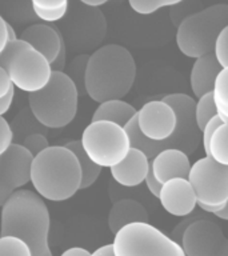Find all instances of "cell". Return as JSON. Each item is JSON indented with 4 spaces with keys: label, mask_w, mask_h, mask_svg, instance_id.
I'll return each mask as SVG.
<instances>
[{
    "label": "cell",
    "mask_w": 228,
    "mask_h": 256,
    "mask_svg": "<svg viewBox=\"0 0 228 256\" xmlns=\"http://www.w3.org/2000/svg\"><path fill=\"white\" fill-rule=\"evenodd\" d=\"M0 67L8 72L15 88L28 94L46 87L52 76L51 63L20 38L8 42L0 54Z\"/></svg>",
    "instance_id": "obj_7"
},
{
    "label": "cell",
    "mask_w": 228,
    "mask_h": 256,
    "mask_svg": "<svg viewBox=\"0 0 228 256\" xmlns=\"http://www.w3.org/2000/svg\"><path fill=\"white\" fill-rule=\"evenodd\" d=\"M80 143L88 158L102 168H112L119 164L131 150L126 128L106 120L88 124L82 134Z\"/></svg>",
    "instance_id": "obj_9"
},
{
    "label": "cell",
    "mask_w": 228,
    "mask_h": 256,
    "mask_svg": "<svg viewBox=\"0 0 228 256\" xmlns=\"http://www.w3.org/2000/svg\"><path fill=\"white\" fill-rule=\"evenodd\" d=\"M162 207L172 216H190L198 206L192 184L186 178H175L162 184L159 194Z\"/></svg>",
    "instance_id": "obj_13"
},
{
    "label": "cell",
    "mask_w": 228,
    "mask_h": 256,
    "mask_svg": "<svg viewBox=\"0 0 228 256\" xmlns=\"http://www.w3.org/2000/svg\"><path fill=\"white\" fill-rule=\"evenodd\" d=\"M14 144L12 127L3 116H0V156Z\"/></svg>",
    "instance_id": "obj_30"
},
{
    "label": "cell",
    "mask_w": 228,
    "mask_h": 256,
    "mask_svg": "<svg viewBox=\"0 0 228 256\" xmlns=\"http://www.w3.org/2000/svg\"><path fill=\"white\" fill-rule=\"evenodd\" d=\"M14 96H15V90L10 92L7 96H4L3 99H0V116L6 115L10 111L12 102H14Z\"/></svg>",
    "instance_id": "obj_38"
},
{
    "label": "cell",
    "mask_w": 228,
    "mask_h": 256,
    "mask_svg": "<svg viewBox=\"0 0 228 256\" xmlns=\"http://www.w3.org/2000/svg\"><path fill=\"white\" fill-rule=\"evenodd\" d=\"M32 116L46 128H64L74 122L79 104V90L71 76L52 71L48 84L28 96Z\"/></svg>",
    "instance_id": "obj_5"
},
{
    "label": "cell",
    "mask_w": 228,
    "mask_h": 256,
    "mask_svg": "<svg viewBox=\"0 0 228 256\" xmlns=\"http://www.w3.org/2000/svg\"><path fill=\"white\" fill-rule=\"evenodd\" d=\"M14 90H15V86L12 83L8 72L3 67H0V99H3L4 96H7Z\"/></svg>",
    "instance_id": "obj_33"
},
{
    "label": "cell",
    "mask_w": 228,
    "mask_h": 256,
    "mask_svg": "<svg viewBox=\"0 0 228 256\" xmlns=\"http://www.w3.org/2000/svg\"><path fill=\"white\" fill-rule=\"evenodd\" d=\"M32 10L40 20L47 22V23H54V22H59L66 16L68 11V6L56 8V10H40V8L36 7H32Z\"/></svg>",
    "instance_id": "obj_29"
},
{
    "label": "cell",
    "mask_w": 228,
    "mask_h": 256,
    "mask_svg": "<svg viewBox=\"0 0 228 256\" xmlns=\"http://www.w3.org/2000/svg\"><path fill=\"white\" fill-rule=\"evenodd\" d=\"M188 180L204 212L215 215L228 200V167L216 163L210 156L200 158L191 166Z\"/></svg>",
    "instance_id": "obj_10"
},
{
    "label": "cell",
    "mask_w": 228,
    "mask_h": 256,
    "mask_svg": "<svg viewBox=\"0 0 228 256\" xmlns=\"http://www.w3.org/2000/svg\"><path fill=\"white\" fill-rule=\"evenodd\" d=\"M0 256H34L30 246L16 236H0Z\"/></svg>",
    "instance_id": "obj_25"
},
{
    "label": "cell",
    "mask_w": 228,
    "mask_h": 256,
    "mask_svg": "<svg viewBox=\"0 0 228 256\" xmlns=\"http://www.w3.org/2000/svg\"><path fill=\"white\" fill-rule=\"evenodd\" d=\"M218 115L224 123H228V67L222 68L212 90Z\"/></svg>",
    "instance_id": "obj_23"
},
{
    "label": "cell",
    "mask_w": 228,
    "mask_h": 256,
    "mask_svg": "<svg viewBox=\"0 0 228 256\" xmlns=\"http://www.w3.org/2000/svg\"><path fill=\"white\" fill-rule=\"evenodd\" d=\"M91 256H115V252H114L112 243L106 244V246H102L100 248L95 250L94 252H91Z\"/></svg>",
    "instance_id": "obj_40"
},
{
    "label": "cell",
    "mask_w": 228,
    "mask_h": 256,
    "mask_svg": "<svg viewBox=\"0 0 228 256\" xmlns=\"http://www.w3.org/2000/svg\"><path fill=\"white\" fill-rule=\"evenodd\" d=\"M222 68L223 67L216 59L215 54H207L195 59L190 75L192 94L196 98H200L204 94L212 92L215 87L216 78L222 71Z\"/></svg>",
    "instance_id": "obj_18"
},
{
    "label": "cell",
    "mask_w": 228,
    "mask_h": 256,
    "mask_svg": "<svg viewBox=\"0 0 228 256\" xmlns=\"http://www.w3.org/2000/svg\"><path fill=\"white\" fill-rule=\"evenodd\" d=\"M146 184H147V188L150 190V192H151L152 195L155 196V198H159L162 183H160L159 180L156 179L155 176H154V174L151 172V170H150L147 178H146Z\"/></svg>",
    "instance_id": "obj_35"
},
{
    "label": "cell",
    "mask_w": 228,
    "mask_h": 256,
    "mask_svg": "<svg viewBox=\"0 0 228 256\" xmlns=\"http://www.w3.org/2000/svg\"><path fill=\"white\" fill-rule=\"evenodd\" d=\"M66 59H67V50H66V42H64L58 58L51 63L52 71H63L66 67Z\"/></svg>",
    "instance_id": "obj_36"
},
{
    "label": "cell",
    "mask_w": 228,
    "mask_h": 256,
    "mask_svg": "<svg viewBox=\"0 0 228 256\" xmlns=\"http://www.w3.org/2000/svg\"><path fill=\"white\" fill-rule=\"evenodd\" d=\"M214 256H228V239L227 238L224 239V242L222 243L220 248L218 250V252H216Z\"/></svg>",
    "instance_id": "obj_42"
},
{
    "label": "cell",
    "mask_w": 228,
    "mask_h": 256,
    "mask_svg": "<svg viewBox=\"0 0 228 256\" xmlns=\"http://www.w3.org/2000/svg\"><path fill=\"white\" fill-rule=\"evenodd\" d=\"M7 34H8V42H14V40L19 39V38L16 36L15 30L12 28V26L10 23H8V26H7Z\"/></svg>",
    "instance_id": "obj_44"
},
{
    "label": "cell",
    "mask_w": 228,
    "mask_h": 256,
    "mask_svg": "<svg viewBox=\"0 0 228 256\" xmlns=\"http://www.w3.org/2000/svg\"><path fill=\"white\" fill-rule=\"evenodd\" d=\"M183 0H128V3L136 14L139 15H151L160 8L174 7Z\"/></svg>",
    "instance_id": "obj_26"
},
{
    "label": "cell",
    "mask_w": 228,
    "mask_h": 256,
    "mask_svg": "<svg viewBox=\"0 0 228 256\" xmlns=\"http://www.w3.org/2000/svg\"><path fill=\"white\" fill-rule=\"evenodd\" d=\"M34 156L23 144L14 143L0 156V168L14 190H20L31 182V167Z\"/></svg>",
    "instance_id": "obj_14"
},
{
    "label": "cell",
    "mask_w": 228,
    "mask_h": 256,
    "mask_svg": "<svg viewBox=\"0 0 228 256\" xmlns=\"http://www.w3.org/2000/svg\"><path fill=\"white\" fill-rule=\"evenodd\" d=\"M31 183L43 199L50 202L71 199L82 186L79 160L66 146H50L34 158Z\"/></svg>",
    "instance_id": "obj_3"
},
{
    "label": "cell",
    "mask_w": 228,
    "mask_h": 256,
    "mask_svg": "<svg viewBox=\"0 0 228 256\" xmlns=\"http://www.w3.org/2000/svg\"><path fill=\"white\" fill-rule=\"evenodd\" d=\"M224 239L219 224L210 219H195L183 231L180 246L186 256H214Z\"/></svg>",
    "instance_id": "obj_12"
},
{
    "label": "cell",
    "mask_w": 228,
    "mask_h": 256,
    "mask_svg": "<svg viewBox=\"0 0 228 256\" xmlns=\"http://www.w3.org/2000/svg\"><path fill=\"white\" fill-rule=\"evenodd\" d=\"M15 192L16 190L12 188V186L8 183L7 179H6V176L3 175V172L0 170V207H3L4 203H6Z\"/></svg>",
    "instance_id": "obj_32"
},
{
    "label": "cell",
    "mask_w": 228,
    "mask_h": 256,
    "mask_svg": "<svg viewBox=\"0 0 228 256\" xmlns=\"http://www.w3.org/2000/svg\"><path fill=\"white\" fill-rule=\"evenodd\" d=\"M215 216L222 220H228V200H227V203L224 204V207L222 208L220 211L216 212Z\"/></svg>",
    "instance_id": "obj_43"
},
{
    "label": "cell",
    "mask_w": 228,
    "mask_h": 256,
    "mask_svg": "<svg viewBox=\"0 0 228 256\" xmlns=\"http://www.w3.org/2000/svg\"><path fill=\"white\" fill-rule=\"evenodd\" d=\"M8 22L3 19V16L0 15V54L6 50L8 44V34H7Z\"/></svg>",
    "instance_id": "obj_37"
},
{
    "label": "cell",
    "mask_w": 228,
    "mask_h": 256,
    "mask_svg": "<svg viewBox=\"0 0 228 256\" xmlns=\"http://www.w3.org/2000/svg\"><path fill=\"white\" fill-rule=\"evenodd\" d=\"M214 54L222 67H228V26L220 32Z\"/></svg>",
    "instance_id": "obj_28"
},
{
    "label": "cell",
    "mask_w": 228,
    "mask_h": 256,
    "mask_svg": "<svg viewBox=\"0 0 228 256\" xmlns=\"http://www.w3.org/2000/svg\"><path fill=\"white\" fill-rule=\"evenodd\" d=\"M228 26V4H214L182 20L176 44L187 58L198 59L214 54L220 32Z\"/></svg>",
    "instance_id": "obj_6"
},
{
    "label": "cell",
    "mask_w": 228,
    "mask_h": 256,
    "mask_svg": "<svg viewBox=\"0 0 228 256\" xmlns=\"http://www.w3.org/2000/svg\"><path fill=\"white\" fill-rule=\"evenodd\" d=\"M60 256H91V252L82 247L68 248Z\"/></svg>",
    "instance_id": "obj_39"
},
{
    "label": "cell",
    "mask_w": 228,
    "mask_h": 256,
    "mask_svg": "<svg viewBox=\"0 0 228 256\" xmlns=\"http://www.w3.org/2000/svg\"><path fill=\"white\" fill-rule=\"evenodd\" d=\"M136 123L142 135L162 143L174 135L178 126V116L174 107L166 100H151L138 110Z\"/></svg>",
    "instance_id": "obj_11"
},
{
    "label": "cell",
    "mask_w": 228,
    "mask_h": 256,
    "mask_svg": "<svg viewBox=\"0 0 228 256\" xmlns=\"http://www.w3.org/2000/svg\"><path fill=\"white\" fill-rule=\"evenodd\" d=\"M115 256H186L179 242L150 222H136L116 232L112 242Z\"/></svg>",
    "instance_id": "obj_8"
},
{
    "label": "cell",
    "mask_w": 228,
    "mask_h": 256,
    "mask_svg": "<svg viewBox=\"0 0 228 256\" xmlns=\"http://www.w3.org/2000/svg\"><path fill=\"white\" fill-rule=\"evenodd\" d=\"M163 100L171 104L178 116V126L174 135L162 143L147 139L139 131L136 116H134L124 127L130 136L131 147L143 151L150 159L166 148H178L187 155H191L202 143V131L196 124L195 118V99L187 94H170L164 96Z\"/></svg>",
    "instance_id": "obj_4"
},
{
    "label": "cell",
    "mask_w": 228,
    "mask_h": 256,
    "mask_svg": "<svg viewBox=\"0 0 228 256\" xmlns=\"http://www.w3.org/2000/svg\"><path fill=\"white\" fill-rule=\"evenodd\" d=\"M136 222H148V212L143 204L134 199H120L112 204L108 214V227L114 235L124 226Z\"/></svg>",
    "instance_id": "obj_19"
},
{
    "label": "cell",
    "mask_w": 228,
    "mask_h": 256,
    "mask_svg": "<svg viewBox=\"0 0 228 256\" xmlns=\"http://www.w3.org/2000/svg\"><path fill=\"white\" fill-rule=\"evenodd\" d=\"M136 114L138 110L132 104L124 102L123 99H112L99 104V107L96 108L92 115V122L106 120L126 127Z\"/></svg>",
    "instance_id": "obj_20"
},
{
    "label": "cell",
    "mask_w": 228,
    "mask_h": 256,
    "mask_svg": "<svg viewBox=\"0 0 228 256\" xmlns=\"http://www.w3.org/2000/svg\"><path fill=\"white\" fill-rule=\"evenodd\" d=\"M215 116H218V110H216L212 92L204 94L203 96L198 98L195 106V118L200 131H203L207 123H210Z\"/></svg>",
    "instance_id": "obj_24"
},
{
    "label": "cell",
    "mask_w": 228,
    "mask_h": 256,
    "mask_svg": "<svg viewBox=\"0 0 228 256\" xmlns=\"http://www.w3.org/2000/svg\"><path fill=\"white\" fill-rule=\"evenodd\" d=\"M51 218L36 192L18 190L2 207L0 236H16L30 246L34 256H54L50 247Z\"/></svg>",
    "instance_id": "obj_2"
},
{
    "label": "cell",
    "mask_w": 228,
    "mask_h": 256,
    "mask_svg": "<svg viewBox=\"0 0 228 256\" xmlns=\"http://www.w3.org/2000/svg\"><path fill=\"white\" fill-rule=\"evenodd\" d=\"M66 147L70 148L79 160L80 170H82V186H80V190H86V188H90L91 186H94L98 178L100 176V174H102L103 168L99 167L98 164L94 163L88 158V155L84 151L83 146L80 143V140H72V142L66 144Z\"/></svg>",
    "instance_id": "obj_21"
},
{
    "label": "cell",
    "mask_w": 228,
    "mask_h": 256,
    "mask_svg": "<svg viewBox=\"0 0 228 256\" xmlns=\"http://www.w3.org/2000/svg\"><path fill=\"white\" fill-rule=\"evenodd\" d=\"M208 156L216 163L228 167V123H222L216 128L210 142Z\"/></svg>",
    "instance_id": "obj_22"
},
{
    "label": "cell",
    "mask_w": 228,
    "mask_h": 256,
    "mask_svg": "<svg viewBox=\"0 0 228 256\" xmlns=\"http://www.w3.org/2000/svg\"><path fill=\"white\" fill-rule=\"evenodd\" d=\"M188 156L178 148H166L151 159V172L162 184L175 178L188 179L192 166Z\"/></svg>",
    "instance_id": "obj_16"
},
{
    "label": "cell",
    "mask_w": 228,
    "mask_h": 256,
    "mask_svg": "<svg viewBox=\"0 0 228 256\" xmlns=\"http://www.w3.org/2000/svg\"><path fill=\"white\" fill-rule=\"evenodd\" d=\"M23 146L27 148L28 151L31 152V155L35 158L36 155H39L40 152H43L44 150H47L50 147V142H48L47 136L44 134H39V132H35V134H31L28 135L23 142Z\"/></svg>",
    "instance_id": "obj_27"
},
{
    "label": "cell",
    "mask_w": 228,
    "mask_h": 256,
    "mask_svg": "<svg viewBox=\"0 0 228 256\" xmlns=\"http://www.w3.org/2000/svg\"><path fill=\"white\" fill-rule=\"evenodd\" d=\"M31 4L40 10H56L68 6V0H31Z\"/></svg>",
    "instance_id": "obj_34"
},
{
    "label": "cell",
    "mask_w": 228,
    "mask_h": 256,
    "mask_svg": "<svg viewBox=\"0 0 228 256\" xmlns=\"http://www.w3.org/2000/svg\"><path fill=\"white\" fill-rule=\"evenodd\" d=\"M20 39L40 52L50 63L58 58L64 43L62 32L51 24H32L22 32Z\"/></svg>",
    "instance_id": "obj_17"
},
{
    "label": "cell",
    "mask_w": 228,
    "mask_h": 256,
    "mask_svg": "<svg viewBox=\"0 0 228 256\" xmlns=\"http://www.w3.org/2000/svg\"><path fill=\"white\" fill-rule=\"evenodd\" d=\"M80 3L86 4L88 7H100V6H103V4L108 3L110 0H79Z\"/></svg>",
    "instance_id": "obj_41"
},
{
    "label": "cell",
    "mask_w": 228,
    "mask_h": 256,
    "mask_svg": "<svg viewBox=\"0 0 228 256\" xmlns=\"http://www.w3.org/2000/svg\"><path fill=\"white\" fill-rule=\"evenodd\" d=\"M136 79V63L127 48L106 44L88 56L84 90L96 103L123 99Z\"/></svg>",
    "instance_id": "obj_1"
},
{
    "label": "cell",
    "mask_w": 228,
    "mask_h": 256,
    "mask_svg": "<svg viewBox=\"0 0 228 256\" xmlns=\"http://www.w3.org/2000/svg\"><path fill=\"white\" fill-rule=\"evenodd\" d=\"M222 123H223V120L220 119L219 115H218L215 116L210 123H207V126H206L203 131H202V144H203V150L206 156H208V154H210V142H211L212 135H214V132H215L216 128L219 127Z\"/></svg>",
    "instance_id": "obj_31"
},
{
    "label": "cell",
    "mask_w": 228,
    "mask_h": 256,
    "mask_svg": "<svg viewBox=\"0 0 228 256\" xmlns=\"http://www.w3.org/2000/svg\"><path fill=\"white\" fill-rule=\"evenodd\" d=\"M111 170L112 179L123 187H136L146 182L151 170V159L143 151L131 147L127 156Z\"/></svg>",
    "instance_id": "obj_15"
}]
</instances>
